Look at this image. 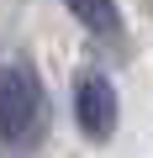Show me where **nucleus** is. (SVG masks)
I'll return each instance as SVG.
<instances>
[{
    "instance_id": "f03ea898",
    "label": "nucleus",
    "mask_w": 153,
    "mask_h": 158,
    "mask_svg": "<svg viewBox=\"0 0 153 158\" xmlns=\"http://www.w3.org/2000/svg\"><path fill=\"white\" fill-rule=\"evenodd\" d=\"M116 90H111V79L106 74H79V85H74V121H79V132L90 142H111L116 132Z\"/></svg>"
},
{
    "instance_id": "7ed1b4c3",
    "label": "nucleus",
    "mask_w": 153,
    "mask_h": 158,
    "mask_svg": "<svg viewBox=\"0 0 153 158\" xmlns=\"http://www.w3.org/2000/svg\"><path fill=\"white\" fill-rule=\"evenodd\" d=\"M69 6V16L79 21L85 32H95V37H116L121 32V11H116V0H63Z\"/></svg>"
},
{
    "instance_id": "f257e3e1",
    "label": "nucleus",
    "mask_w": 153,
    "mask_h": 158,
    "mask_svg": "<svg viewBox=\"0 0 153 158\" xmlns=\"http://www.w3.org/2000/svg\"><path fill=\"white\" fill-rule=\"evenodd\" d=\"M42 116V85L27 63H0V137L6 142H32Z\"/></svg>"
}]
</instances>
